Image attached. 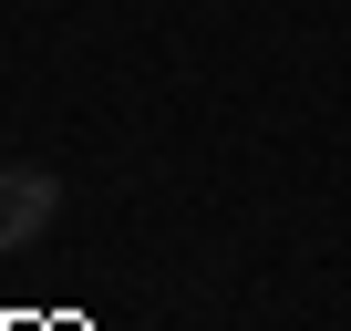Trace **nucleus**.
<instances>
[{
	"label": "nucleus",
	"mask_w": 351,
	"mask_h": 331,
	"mask_svg": "<svg viewBox=\"0 0 351 331\" xmlns=\"http://www.w3.org/2000/svg\"><path fill=\"white\" fill-rule=\"evenodd\" d=\"M52 218H62V176L52 166H0V259L52 238Z\"/></svg>",
	"instance_id": "1"
}]
</instances>
